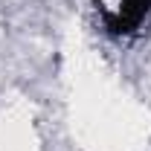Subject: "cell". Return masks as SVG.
Returning a JSON list of instances; mask_svg holds the SVG:
<instances>
[{
    "label": "cell",
    "mask_w": 151,
    "mask_h": 151,
    "mask_svg": "<svg viewBox=\"0 0 151 151\" xmlns=\"http://www.w3.org/2000/svg\"><path fill=\"white\" fill-rule=\"evenodd\" d=\"M151 15V0H116V6H102V29L111 38H131L142 29Z\"/></svg>",
    "instance_id": "cell-1"
}]
</instances>
